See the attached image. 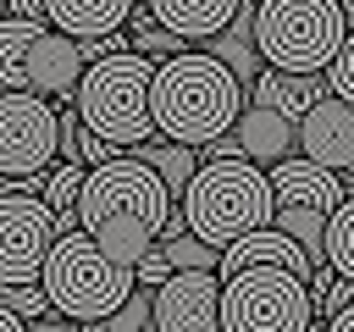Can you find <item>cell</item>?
<instances>
[{"label":"cell","instance_id":"cell-1","mask_svg":"<svg viewBox=\"0 0 354 332\" xmlns=\"http://www.w3.org/2000/svg\"><path fill=\"white\" fill-rule=\"evenodd\" d=\"M171 210H177V205L166 199L160 177H155L138 155L122 149L116 160L83 172L72 221H77L116 266H133V260L155 243V232H160V221H166Z\"/></svg>","mask_w":354,"mask_h":332},{"label":"cell","instance_id":"cell-2","mask_svg":"<svg viewBox=\"0 0 354 332\" xmlns=\"http://www.w3.org/2000/svg\"><path fill=\"white\" fill-rule=\"evenodd\" d=\"M243 111V83L210 50H177L149 72V122L166 144H210Z\"/></svg>","mask_w":354,"mask_h":332},{"label":"cell","instance_id":"cell-3","mask_svg":"<svg viewBox=\"0 0 354 332\" xmlns=\"http://www.w3.org/2000/svg\"><path fill=\"white\" fill-rule=\"evenodd\" d=\"M183 227L210 243V249H227L232 238L254 232L271 221V188H266V166L243 160V155H227V160H199L183 199Z\"/></svg>","mask_w":354,"mask_h":332},{"label":"cell","instance_id":"cell-4","mask_svg":"<svg viewBox=\"0 0 354 332\" xmlns=\"http://www.w3.org/2000/svg\"><path fill=\"white\" fill-rule=\"evenodd\" d=\"M39 288L61 321L94 326L133 293V266H116L83 227H66L39 260Z\"/></svg>","mask_w":354,"mask_h":332},{"label":"cell","instance_id":"cell-5","mask_svg":"<svg viewBox=\"0 0 354 332\" xmlns=\"http://www.w3.org/2000/svg\"><path fill=\"white\" fill-rule=\"evenodd\" d=\"M149 72L155 61L138 55V50H116V55H100L83 66L77 89H72V111L88 133L111 138L116 149H133L144 138H155V122H149Z\"/></svg>","mask_w":354,"mask_h":332},{"label":"cell","instance_id":"cell-6","mask_svg":"<svg viewBox=\"0 0 354 332\" xmlns=\"http://www.w3.org/2000/svg\"><path fill=\"white\" fill-rule=\"evenodd\" d=\"M343 33L348 28H343L337 0H254V22H249L260 61L277 72H304V77L326 72Z\"/></svg>","mask_w":354,"mask_h":332},{"label":"cell","instance_id":"cell-7","mask_svg":"<svg viewBox=\"0 0 354 332\" xmlns=\"http://www.w3.org/2000/svg\"><path fill=\"white\" fill-rule=\"evenodd\" d=\"M83 77L77 39L55 33L50 22L28 17H0V89L11 94H39L50 105H66Z\"/></svg>","mask_w":354,"mask_h":332},{"label":"cell","instance_id":"cell-8","mask_svg":"<svg viewBox=\"0 0 354 332\" xmlns=\"http://www.w3.org/2000/svg\"><path fill=\"white\" fill-rule=\"evenodd\" d=\"M221 332H310L315 304L304 277L282 271V266H249L221 277Z\"/></svg>","mask_w":354,"mask_h":332},{"label":"cell","instance_id":"cell-9","mask_svg":"<svg viewBox=\"0 0 354 332\" xmlns=\"http://www.w3.org/2000/svg\"><path fill=\"white\" fill-rule=\"evenodd\" d=\"M266 188H271V227L288 232L310 266H321V232L343 199V172H326L304 155H288V160L266 166Z\"/></svg>","mask_w":354,"mask_h":332},{"label":"cell","instance_id":"cell-10","mask_svg":"<svg viewBox=\"0 0 354 332\" xmlns=\"http://www.w3.org/2000/svg\"><path fill=\"white\" fill-rule=\"evenodd\" d=\"M66 227L77 221L55 216L39 194H6L0 199V282H39V260Z\"/></svg>","mask_w":354,"mask_h":332},{"label":"cell","instance_id":"cell-11","mask_svg":"<svg viewBox=\"0 0 354 332\" xmlns=\"http://www.w3.org/2000/svg\"><path fill=\"white\" fill-rule=\"evenodd\" d=\"M55 160V105L0 89V177H39Z\"/></svg>","mask_w":354,"mask_h":332},{"label":"cell","instance_id":"cell-12","mask_svg":"<svg viewBox=\"0 0 354 332\" xmlns=\"http://www.w3.org/2000/svg\"><path fill=\"white\" fill-rule=\"evenodd\" d=\"M221 277L216 271H171L149 288V326L155 332H221Z\"/></svg>","mask_w":354,"mask_h":332},{"label":"cell","instance_id":"cell-13","mask_svg":"<svg viewBox=\"0 0 354 332\" xmlns=\"http://www.w3.org/2000/svg\"><path fill=\"white\" fill-rule=\"evenodd\" d=\"M293 155H304L326 172H348L354 166V105L337 94H321L293 122Z\"/></svg>","mask_w":354,"mask_h":332},{"label":"cell","instance_id":"cell-14","mask_svg":"<svg viewBox=\"0 0 354 332\" xmlns=\"http://www.w3.org/2000/svg\"><path fill=\"white\" fill-rule=\"evenodd\" d=\"M249 266H282V271H293V277H310V271H315V266L304 260V249H299L288 232H277L271 221L254 227V232H243V238H232V243L221 249V260H216V277H232V271H249Z\"/></svg>","mask_w":354,"mask_h":332},{"label":"cell","instance_id":"cell-15","mask_svg":"<svg viewBox=\"0 0 354 332\" xmlns=\"http://www.w3.org/2000/svg\"><path fill=\"white\" fill-rule=\"evenodd\" d=\"M227 133H232L238 155L254 160V166H277V160L293 155V122L277 116V111H266V105H254V100H243V111L232 116Z\"/></svg>","mask_w":354,"mask_h":332},{"label":"cell","instance_id":"cell-16","mask_svg":"<svg viewBox=\"0 0 354 332\" xmlns=\"http://www.w3.org/2000/svg\"><path fill=\"white\" fill-rule=\"evenodd\" d=\"M238 6H243V0H144L149 22H160L166 33H177V39H188V44H205L210 33H221Z\"/></svg>","mask_w":354,"mask_h":332},{"label":"cell","instance_id":"cell-17","mask_svg":"<svg viewBox=\"0 0 354 332\" xmlns=\"http://www.w3.org/2000/svg\"><path fill=\"white\" fill-rule=\"evenodd\" d=\"M138 0H44V22L66 39H105L127 28V11Z\"/></svg>","mask_w":354,"mask_h":332},{"label":"cell","instance_id":"cell-18","mask_svg":"<svg viewBox=\"0 0 354 332\" xmlns=\"http://www.w3.org/2000/svg\"><path fill=\"white\" fill-rule=\"evenodd\" d=\"M321 94H326V89H321V77L277 72V66H260V72L249 77V89H243V100H254V105H266V111H277V116H288V122H299Z\"/></svg>","mask_w":354,"mask_h":332},{"label":"cell","instance_id":"cell-19","mask_svg":"<svg viewBox=\"0 0 354 332\" xmlns=\"http://www.w3.org/2000/svg\"><path fill=\"white\" fill-rule=\"evenodd\" d=\"M249 22H254V0H243V6L232 11V22H227L221 33H210V39H205V50H210V55H216V61H221L243 89H249V77L266 66V61H260V50H254V39H249Z\"/></svg>","mask_w":354,"mask_h":332},{"label":"cell","instance_id":"cell-20","mask_svg":"<svg viewBox=\"0 0 354 332\" xmlns=\"http://www.w3.org/2000/svg\"><path fill=\"white\" fill-rule=\"evenodd\" d=\"M127 155H138V160L160 177V188H166V199H171V205L183 199V188H188L194 166H199V155H194L188 144H166V138H144V144H133Z\"/></svg>","mask_w":354,"mask_h":332},{"label":"cell","instance_id":"cell-21","mask_svg":"<svg viewBox=\"0 0 354 332\" xmlns=\"http://www.w3.org/2000/svg\"><path fill=\"white\" fill-rule=\"evenodd\" d=\"M155 243H160V255L171 260V271H216V260H221V249L199 243V238L183 227V210H171V216L160 221Z\"/></svg>","mask_w":354,"mask_h":332},{"label":"cell","instance_id":"cell-22","mask_svg":"<svg viewBox=\"0 0 354 332\" xmlns=\"http://www.w3.org/2000/svg\"><path fill=\"white\" fill-rule=\"evenodd\" d=\"M321 260L354 282V194L337 199V210L326 216V232H321Z\"/></svg>","mask_w":354,"mask_h":332},{"label":"cell","instance_id":"cell-23","mask_svg":"<svg viewBox=\"0 0 354 332\" xmlns=\"http://www.w3.org/2000/svg\"><path fill=\"white\" fill-rule=\"evenodd\" d=\"M83 172H88V166H77V160H50V166H44V183H39V199H44L55 216H72L77 188H83Z\"/></svg>","mask_w":354,"mask_h":332},{"label":"cell","instance_id":"cell-24","mask_svg":"<svg viewBox=\"0 0 354 332\" xmlns=\"http://www.w3.org/2000/svg\"><path fill=\"white\" fill-rule=\"evenodd\" d=\"M94 332H149V288H133L105 321H94Z\"/></svg>","mask_w":354,"mask_h":332},{"label":"cell","instance_id":"cell-25","mask_svg":"<svg viewBox=\"0 0 354 332\" xmlns=\"http://www.w3.org/2000/svg\"><path fill=\"white\" fill-rule=\"evenodd\" d=\"M0 310H11L22 321H39V315H50V299H44L39 282H0Z\"/></svg>","mask_w":354,"mask_h":332},{"label":"cell","instance_id":"cell-26","mask_svg":"<svg viewBox=\"0 0 354 332\" xmlns=\"http://www.w3.org/2000/svg\"><path fill=\"white\" fill-rule=\"evenodd\" d=\"M321 89L354 105V33H343L337 55H332V61H326V72H321Z\"/></svg>","mask_w":354,"mask_h":332},{"label":"cell","instance_id":"cell-27","mask_svg":"<svg viewBox=\"0 0 354 332\" xmlns=\"http://www.w3.org/2000/svg\"><path fill=\"white\" fill-rule=\"evenodd\" d=\"M171 277V260L160 255V243H149L138 260H133V288H155V282H166Z\"/></svg>","mask_w":354,"mask_h":332},{"label":"cell","instance_id":"cell-28","mask_svg":"<svg viewBox=\"0 0 354 332\" xmlns=\"http://www.w3.org/2000/svg\"><path fill=\"white\" fill-rule=\"evenodd\" d=\"M310 304H315L321 315H332V310H348V304H354V282H348V277H332V282H326V288H321Z\"/></svg>","mask_w":354,"mask_h":332},{"label":"cell","instance_id":"cell-29","mask_svg":"<svg viewBox=\"0 0 354 332\" xmlns=\"http://www.w3.org/2000/svg\"><path fill=\"white\" fill-rule=\"evenodd\" d=\"M315 326H321V321H315ZM321 332H354V304H348V310H332Z\"/></svg>","mask_w":354,"mask_h":332},{"label":"cell","instance_id":"cell-30","mask_svg":"<svg viewBox=\"0 0 354 332\" xmlns=\"http://www.w3.org/2000/svg\"><path fill=\"white\" fill-rule=\"evenodd\" d=\"M11 17H28V22H44V0H11Z\"/></svg>","mask_w":354,"mask_h":332},{"label":"cell","instance_id":"cell-31","mask_svg":"<svg viewBox=\"0 0 354 332\" xmlns=\"http://www.w3.org/2000/svg\"><path fill=\"white\" fill-rule=\"evenodd\" d=\"M28 332H66V326H61V315L50 310V315H39V321H28Z\"/></svg>","mask_w":354,"mask_h":332},{"label":"cell","instance_id":"cell-32","mask_svg":"<svg viewBox=\"0 0 354 332\" xmlns=\"http://www.w3.org/2000/svg\"><path fill=\"white\" fill-rule=\"evenodd\" d=\"M0 332H28V321H22V315H11V310H0Z\"/></svg>","mask_w":354,"mask_h":332},{"label":"cell","instance_id":"cell-33","mask_svg":"<svg viewBox=\"0 0 354 332\" xmlns=\"http://www.w3.org/2000/svg\"><path fill=\"white\" fill-rule=\"evenodd\" d=\"M337 11H343V28L354 33V0H337Z\"/></svg>","mask_w":354,"mask_h":332},{"label":"cell","instance_id":"cell-34","mask_svg":"<svg viewBox=\"0 0 354 332\" xmlns=\"http://www.w3.org/2000/svg\"><path fill=\"white\" fill-rule=\"evenodd\" d=\"M310 332H321V326H315V321H310Z\"/></svg>","mask_w":354,"mask_h":332}]
</instances>
